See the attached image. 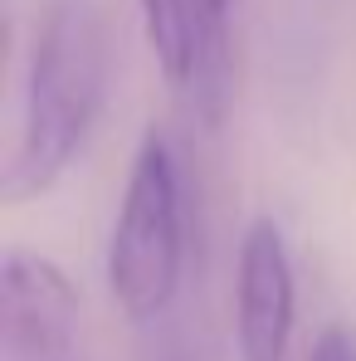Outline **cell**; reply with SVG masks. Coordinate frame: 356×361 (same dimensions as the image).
Returning a JSON list of instances; mask_svg holds the SVG:
<instances>
[{
	"mask_svg": "<svg viewBox=\"0 0 356 361\" xmlns=\"http://www.w3.org/2000/svg\"><path fill=\"white\" fill-rule=\"evenodd\" d=\"M103 83H108V44L93 0H54L30 49L25 122L10 171L0 180V195L10 205L44 195L73 166L103 108Z\"/></svg>",
	"mask_w": 356,
	"mask_h": 361,
	"instance_id": "cell-1",
	"label": "cell"
},
{
	"mask_svg": "<svg viewBox=\"0 0 356 361\" xmlns=\"http://www.w3.org/2000/svg\"><path fill=\"white\" fill-rule=\"evenodd\" d=\"M180 264H185L180 171L166 137L147 132L122 190L113 244H108V288L132 322H152L176 298Z\"/></svg>",
	"mask_w": 356,
	"mask_h": 361,
	"instance_id": "cell-2",
	"label": "cell"
},
{
	"mask_svg": "<svg viewBox=\"0 0 356 361\" xmlns=\"http://www.w3.org/2000/svg\"><path fill=\"white\" fill-rule=\"evenodd\" d=\"M230 10L235 0H142L147 44L205 127L225 118L230 103Z\"/></svg>",
	"mask_w": 356,
	"mask_h": 361,
	"instance_id": "cell-3",
	"label": "cell"
},
{
	"mask_svg": "<svg viewBox=\"0 0 356 361\" xmlns=\"http://www.w3.org/2000/svg\"><path fill=\"white\" fill-rule=\"evenodd\" d=\"M5 347L15 361H68L78 352V293L54 259L5 249L0 264Z\"/></svg>",
	"mask_w": 356,
	"mask_h": 361,
	"instance_id": "cell-4",
	"label": "cell"
},
{
	"mask_svg": "<svg viewBox=\"0 0 356 361\" xmlns=\"http://www.w3.org/2000/svg\"><path fill=\"white\" fill-rule=\"evenodd\" d=\"M293 264L274 220H254L239 240L235 337L239 361H288L293 342Z\"/></svg>",
	"mask_w": 356,
	"mask_h": 361,
	"instance_id": "cell-5",
	"label": "cell"
},
{
	"mask_svg": "<svg viewBox=\"0 0 356 361\" xmlns=\"http://www.w3.org/2000/svg\"><path fill=\"white\" fill-rule=\"evenodd\" d=\"M307 361H356V332H347V327H322V337L312 342Z\"/></svg>",
	"mask_w": 356,
	"mask_h": 361,
	"instance_id": "cell-6",
	"label": "cell"
},
{
	"mask_svg": "<svg viewBox=\"0 0 356 361\" xmlns=\"http://www.w3.org/2000/svg\"><path fill=\"white\" fill-rule=\"evenodd\" d=\"M166 361H185V357H180V352H171V357H166Z\"/></svg>",
	"mask_w": 356,
	"mask_h": 361,
	"instance_id": "cell-7",
	"label": "cell"
},
{
	"mask_svg": "<svg viewBox=\"0 0 356 361\" xmlns=\"http://www.w3.org/2000/svg\"><path fill=\"white\" fill-rule=\"evenodd\" d=\"M68 361H83V357H68Z\"/></svg>",
	"mask_w": 356,
	"mask_h": 361,
	"instance_id": "cell-8",
	"label": "cell"
}]
</instances>
